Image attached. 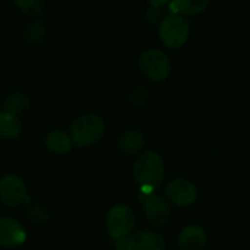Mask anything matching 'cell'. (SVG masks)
<instances>
[{"instance_id":"18","label":"cell","mask_w":250,"mask_h":250,"mask_svg":"<svg viewBox=\"0 0 250 250\" xmlns=\"http://www.w3.org/2000/svg\"><path fill=\"white\" fill-rule=\"evenodd\" d=\"M26 218L32 223V224H37V226H44L48 223L50 220V215H48V211L41 207V205H34V207H29L26 209Z\"/></svg>"},{"instance_id":"17","label":"cell","mask_w":250,"mask_h":250,"mask_svg":"<svg viewBox=\"0 0 250 250\" xmlns=\"http://www.w3.org/2000/svg\"><path fill=\"white\" fill-rule=\"evenodd\" d=\"M47 37V26L42 21H34L31 22L25 32H23V38L29 45H38L41 44Z\"/></svg>"},{"instance_id":"21","label":"cell","mask_w":250,"mask_h":250,"mask_svg":"<svg viewBox=\"0 0 250 250\" xmlns=\"http://www.w3.org/2000/svg\"><path fill=\"white\" fill-rule=\"evenodd\" d=\"M145 18L149 23H161L166 16H163V10L158 7H149L145 13Z\"/></svg>"},{"instance_id":"11","label":"cell","mask_w":250,"mask_h":250,"mask_svg":"<svg viewBox=\"0 0 250 250\" xmlns=\"http://www.w3.org/2000/svg\"><path fill=\"white\" fill-rule=\"evenodd\" d=\"M130 250H166V240L152 230H139L129 237Z\"/></svg>"},{"instance_id":"15","label":"cell","mask_w":250,"mask_h":250,"mask_svg":"<svg viewBox=\"0 0 250 250\" xmlns=\"http://www.w3.org/2000/svg\"><path fill=\"white\" fill-rule=\"evenodd\" d=\"M22 133V123L19 117L0 113V139L4 141H15Z\"/></svg>"},{"instance_id":"7","label":"cell","mask_w":250,"mask_h":250,"mask_svg":"<svg viewBox=\"0 0 250 250\" xmlns=\"http://www.w3.org/2000/svg\"><path fill=\"white\" fill-rule=\"evenodd\" d=\"M139 201L144 205L145 218L152 227H163L168 221L170 205L164 198L158 195H152V193H145L141 190Z\"/></svg>"},{"instance_id":"19","label":"cell","mask_w":250,"mask_h":250,"mask_svg":"<svg viewBox=\"0 0 250 250\" xmlns=\"http://www.w3.org/2000/svg\"><path fill=\"white\" fill-rule=\"evenodd\" d=\"M15 6L19 7V10L25 15L38 16L42 13L45 3L41 0H23V1H15Z\"/></svg>"},{"instance_id":"9","label":"cell","mask_w":250,"mask_h":250,"mask_svg":"<svg viewBox=\"0 0 250 250\" xmlns=\"http://www.w3.org/2000/svg\"><path fill=\"white\" fill-rule=\"evenodd\" d=\"M26 231L23 226L10 217H0V248L13 249L23 245Z\"/></svg>"},{"instance_id":"14","label":"cell","mask_w":250,"mask_h":250,"mask_svg":"<svg viewBox=\"0 0 250 250\" xmlns=\"http://www.w3.org/2000/svg\"><path fill=\"white\" fill-rule=\"evenodd\" d=\"M31 107V100L25 92H12L3 101V113L19 117Z\"/></svg>"},{"instance_id":"4","label":"cell","mask_w":250,"mask_h":250,"mask_svg":"<svg viewBox=\"0 0 250 250\" xmlns=\"http://www.w3.org/2000/svg\"><path fill=\"white\" fill-rule=\"evenodd\" d=\"M136 224L133 211L127 205H114L105 218L107 233L114 242L125 240L130 237Z\"/></svg>"},{"instance_id":"1","label":"cell","mask_w":250,"mask_h":250,"mask_svg":"<svg viewBox=\"0 0 250 250\" xmlns=\"http://www.w3.org/2000/svg\"><path fill=\"white\" fill-rule=\"evenodd\" d=\"M132 173L141 190L145 193H152L164 182L166 166L163 158L157 152L146 151L136 158Z\"/></svg>"},{"instance_id":"8","label":"cell","mask_w":250,"mask_h":250,"mask_svg":"<svg viewBox=\"0 0 250 250\" xmlns=\"http://www.w3.org/2000/svg\"><path fill=\"white\" fill-rule=\"evenodd\" d=\"M166 196L176 207L186 208L196 202L198 189L192 182H189L186 179H174L167 185Z\"/></svg>"},{"instance_id":"6","label":"cell","mask_w":250,"mask_h":250,"mask_svg":"<svg viewBox=\"0 0 250 250\" xmlns=\"http://www.w3.org/2000/svg\"><path fill=\"white\" fill-rule=\"evenodd\" d=\"M0 201L9 208L19 207L28 201L26 185L18 174L7 173L0 177Z\"/></svg>"},{"instance_id":"16","label":"cell","mask_w":250,"mask_h":250,"mask_svg":"<svg viewBox=\"0 0 250 250\" xmlns=\"http://www.w3.org/2000/svg\"><path fill=\"white\" fill-rule=\"evenodd\" d=\"M209 6V1L205 0H179V1H173L170 3V9L174 12V15L177 13H183V15H199L201 12H204L207 7Z\"/></svg>"},{"instance_id":"20","label":"cell","mask_w":250,"mask_h":250,"mask_svg":"<svg viewBox=\"0 0 250 250\" xmlns=\"http://www.w3.org/2000/svg\"><path fill=\"white\" fill-rule=\"evenodd\" d=\"M148 101H149V91L145 86H138L130 94V103L135 107H145Z\"/></svg>"},{"instance_id":"3","label":"cell","mask_w":250,"mask_h":250,"mask_svg":"<svg viewBox=\"0 0 250 250\" xmlns=\"http://www.w3.org/2000/svg\"><path fill=\"white\" fill-rule=\"evenodd\" d=\"M139 72L149 82H164L173 69L170 57L158 48H148L139 56Z\"/></svg>"},{"instance_id":"10","label":"cell","mask_w":250,"mask_h":250,"mask_svg":"<svg viewBox=\"0 0 250 250\" xmlns=\"http://www.w3.org/2000/svg\"><path fill=\"white\" fill-rule=\"evenodd\" d=\"M207 242V231L196 224L186 226L177 237V245L180 250H204Z\"/></svg>"},{"instance_id":"2","label":"cell","mask_w":250,"mask_h":250,"mask_svg":"<svg viewBox=\"0 0 250 250\" xmlns=\"http://www.w3.org/2000/svg\"><path fill=\"white\" fill-rule=\"evenodd\" d=\"M105 133V122L94 113H86L76 117L70 125V139L79 148L91 146L103 139Z\"/></svg>"},{"instance_id":"12","label":"cell","mask_w":250,"mask_h":250,"mask_svg":"<svg viewBox=\"0 0 250 250\" xmlns=\"http://www.w3.org/2000/svg\"><path fill=\"white\" fill-rule=\"evenodd\" d=\"M146 139L142 132L136 129L125 130L117 139V149L125 155H135L139 154L145 148Z\"/></svg>"},{"instance_id":"5","label":"cell","mask_w":250,"mask_h":250,"mask_svg":"<svg viewBox=\"0 0 250 250\" xmlns=\"http://www.w3.org/2000/svg\"><path fill=\"white\" fill-rule=\"evenodd\" d=\"M190 34V25L182 15H168L160 23V38L163 44L171 50L185 45Z\"/></svg>"},{"instance_id":"13","label":"cell","mask_w":250,"mask_h":250,"mask_svg":"<svg viewBox=\"0 0 250 250\" xmlns=\"http://www.w3.org/2000/svg\"><path fill=\"white\" fill-rule=\"evenodd\" d=\"M45 146L51 154L56 155H66L70 152L73 142L70 139V136L63 132V130H51L47 136H45Z\"/></svg>"}]
</instances>
